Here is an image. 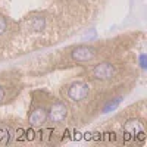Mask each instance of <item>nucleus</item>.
I'll return each mask as SVG.
<instances>
[{
	"instance_id": "f257e3e1",
	"label": "nucleus",
	"mask_w": 147,
	"mask_h": 147,
	"mask_svg": "<svg viewBox=\"0 0 147 147\" xmlns=\"http://www.w3.org/2000/svg\"><path fill=\"white\" fill-rule=\"evenodd\" d=\"M90 93V87L87 82H82V81H75L72 82L69 87H68V99L72 102H81L84 99H87V96Z\"/></svg>"
},
{
	"instance_id": "f03ea898",
	"label": "nucleus",
	"mask_w": 147,
	"mask_h": 147,
	"mask_svg": "<svg viewBox=\"0 0 147 147\" xmlns=\"http://www.w3.org/2000/svg\"><path fill=\"white\" fill-rule=\"evenodd\" d=\"M68 116V107L63 102H55L50 109L47 110V119H50L52 124H62Z\"/></svg>"
},
{
	"instance_id": "7ed1b4c3",
	"label": "nucleus",
	"mask_w": 147,
	"mask_h": 147,
	"mask_svg": "<svg viewBox=\"0 0 147 147\" xmlns=\"http://www.w3.org/2000/svg\"><path fill=\"white\" fill-rule=\"evenodd\" d=\"M97 55V50L93 47V46H77L75 49H72L71 52V56L74 60H77V62H90L93 60Z\"/></svg>"
},
{
	"instance_id": "20e7f679",
	"label": "nucleus",
	"mask_w": 147,
	"mask_h": 147,
	"mask_svg": "<svg viewBox=\"0 0 147 147\" xmlns=\"http://www.w3.org/2000/svg\"><path fill=\"white\" fill-rule=\"evenodd\" d=\"M93 77L96 80H100V81H107V80H112L116 74V69L112 63L109 62H103V63H99L96 65L91 71Z\"/></svg>"
},
{
	"instance_id": "39448f33",
	"label": "nucleus",
	"mask_w": 147,
	"mask_h": 147,
	"mask_svg": "<svg viewBox=\"0 0 147 147\" xmlns=\"http://www.w3.org/2000/svg\"><path fill=\"white\" fill-rule=\"evenodd\" d=\"M47 121V110L43 107V106H37L31 110L30 113V118H28V122L32 128H38L41 127L44 122Z\"/></svg>"
},
{
	"instance_id": "423d86ee",
	"label": "nucleus",
	"mask_w": 147,
	"mask_h": 147,
	"mask_svg": "<svg viewBox=\"0 0 147 147\" xmlns=\"http://www.w3.org/2000/svg\"><path fill=\"white\" fill-rule=\"evenodd\" d=\"M28 27H30L32 31H35V32L43 31L44 27H46V18H43V16H40V15L31 16V18L28 19Z\"/></svg>"
},
{
	"instance_id": "0eeeda50",
	"label": "nucleus",
	"mask_w": 147,
	"mask_h": 147,
	"mask_svg": "<svg viewBox=\"0 0 147 147\" xmlns=\"http://www.w3.org/2000/svg\"><path fill=\"white\" fill-rule=\"evenodd\" d=\"M122 102V97H115V99H110L105 106H103V112L102 113H109V112H112V110H115Z\"/></svg>"
},
{
	"instance_id": "6e6552de",
	"label": "nucleus",
	"mask_w": 147,
	"mask_h": 147,
	"mask_svg": "<svg viewBox=\"0 0 147 147\" xmlns=\"http://www.w3.org/2000/svg\"><path fill=\"white\" fill-rule=\"evenodd\" d=\"M9 136V132H7V129H5V128H0V144H5V143H7V137Z\"/></svg>"
},
{
	"instance_id": "1a4fd4ad",
	"label": "nucleus",
	"mask_w": 147,
	"mask_h": 147,
	"mask_svg": "<svg viewBox=\"0 0 147 147\" xmlns=\"http://www.w3.org/2000/svg\"><path fill=\"white\" fill-rule=\"evenodd\" d=\"M7 30V24H6V19H5V16H2L0 15V35L2 34H5V31Z\"/></svg>"
},
{
	"instance_id": "9d476101",
	"label": "nucleus",
	"mask_w": 147,
	"mask_h": 147,
	"mask_svg": "<svg viewBox=\"0 0 147 147\" xmlns=\"http://www.w3.org/2000/svg\"><path fill=\"white\" fill-rule=\"evenodd\" d=\"M140 66L143 68V69H146V55L143 53V55H140Z\"/></svg>"
},
{
	"instance_id": "9b49d317",
	"label": "nucleus",
	"mask_w": 147,
	"mask_h": 147,
	"mask_svg": "<svg viewBox=\"0 0 147 147\" xmlns=\"http://www.w3.org/2000/svg\"><path fill=\"white\" fill-rule=\"evenodd\" d=\"M105 138H106L107 141H115V134H113V132H107Z\"/></svg>"
},
{
	"instance_id": "f8f14e48",
	"label": "nucleus",
	"mask_w": 147,
	"mask_h": 147,
	"mask_svg": "<svg viewBox=\"0 0 147 147\" xmlns=\"http://www.w3.org/2000/svg\"><path fill=\"white\" fill-rule=\"evenodd\" d=\"M91 140H94V141L103 140V136H102V134H99V132H96V134H94V137H91Z\"/></svg>"
},
{
	"instance_id": "ddd939ff",
	"label": "nucleus",
	"mask_w": 147,
	"mask_h": 147,
	"mask_svg": "<svg viewBox=\"0 0 147 147\" xmlns=\"http://www.w3.org/2000/svg\"><path fill=\"white\" fill-rule=\"evenodd\" d=\"M3 99H5V90H3V87H0V103H2Z\"/></svg>"
},
{
	"instance_id": "4468645a",
	"label": "nucleus",
	"mask_w": 147,
	"mask_h": 147,
	"mask_svg": "<svg viewBox=\"0 0 147 147\" xmlns=\"http://www.w3.org/2000/svg\"><path fill=\"white\" fill-rule=\"evenodd\" d=\"M80 136H81V134L75 131V132H74V140H80Z\"/></svg>"
},
{
	"instance_id": "2eb2a0df",
	"label": "nucleus",
	"mask_w": 147,
	"mask_h": 147,
	"mask_svg": "<svg viewBox=\"0 0 147 147\" xmlns=\"http://www.w3.org/2000/svg\"><path fill=\"white\" fill-rule=\"evenodd\" d=\"M84 136H85V137H84L85 140H91V137H93V134H90V132H87V134H84Z\"/></svg>"
}]
</instances>
